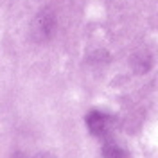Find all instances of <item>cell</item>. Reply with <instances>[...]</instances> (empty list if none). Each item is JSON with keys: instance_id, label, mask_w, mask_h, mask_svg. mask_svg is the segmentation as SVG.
Returning <instances> with one entry per match:
<instances>
[{"instance_id": "6da1fadb", "label": "cell", "mask_w": 158, "mask_h": 158, "mask_svg": "<svg viewBox=\"0 0 158 158\" xmlns=\"http://www.w3.org/2000/svg\"><path fill=\"white\" fill-rule=\"evenodd\" d=\"M86 124H88L90 131L94 135H104L110 129V118L102 113H99V111H92L86 118Z\"/></svg>"}, {"instance_id": "7a4b0ae2", "label": "cell", "mask_w": 158, "mask_h": 158, "mask_svg": "<svg viewBox=\"0 0 158 158\" xmlns=\"http://www.w3.org/2000/svg\"><path fill=\"white\" fill-rule=\"evenodd\" d=\"M126 156H128L126 151L115 146V144H108L104 148V158H126Z\"/></svg>"}]
</instances>
